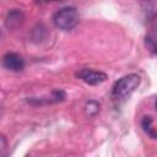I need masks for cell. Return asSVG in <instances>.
<instances>
[{"mask_svg": "<svg viewBox=\"0 0 157 157\" xmlns=\"http://www.w3.org/2000/svg\"><path fill=\"white\" fill-rule=\"evenodd\" d=\"M140 76L136 74H129L115 81L112 87V98L117 103H121L126 101L131 93L139 87L140 85Z\"/></svg>", "mask_w": 157, "mask_h": 157, "instance_id": "cell-1", "label": "cell"}, {"mask_svg": "<svg viewBox=\"0 0 157 157\" xmlns=\"http://www.w3.org/2000/svg\"><path fill=\"white\" fill-rule=\"evenodd\" d=\"M80 15L76 7L66 6L58 10L53 16V23L56 28L61 31H71L78 23Z\"/></svg>", "mask_w": 157, "mask_h": 157, "instance_id": "cell-2", "label": "cell"}, {"mask_svg": "<svg viewBox=\"0 0 157 157\" xmlns=\"http://www.w3.org/2000/svg\"><path fill=\"white\" fill-rule=\"evenodd\" d=\"M76 76L78 78H81L83 82H86L87 85H92V86L101 85L102 82H104L108 78V76H107L105 72L97 71V70L88 69V67H83L80 71H77L76 72Z\"/></svg>", "mask_w": 157, "mask_h": 157, "instance_id": "cell-3", "label": "cell"}, {"mask_svg": "<svg viewBox=\"0 0 157 157\" xmlns=\"http://www.w3.org/2000/svg\"><path fill=\"white\" fill-rule=\"evenodd\" d=\"M1 61H2L4 67L10 71L18 72V71L23 70V67H25V60L17 53H6L2 56Z\"/></svg>", "mask_w": 157, "mask_h": 157, "instance_id": "cell-4", "label": "cell"}, {"mask_svg": "<svg viewBox=\"0 0 157 157\" xmlns=\"http://www.w3.org/2000/svg\"><path fill=\"white\" fill-rule=\"evenodd\" d=\"M25 21V15L21 10L18 9H13L11 10L7 15H6V20H5V25L7 28L10 29H16L20 26H22Z\"/></svg>", "mask_w": 157, "mask_h": 157, "instance_id": "cell-5", "label": "cell"}, {"mask_svg": "<svg viewBox=\"0 0 157 157\" xmlns=\"http://www.w3.org/2000/svg\"><path fill=\"white\" fill-rule=\"evenodd\" d=\"M141 128L151 139L157 137V132H156V129L153 126V118L151 115H145L141 119Z\"/></svg>", "mask_w": 157, "mask_h": 157, "instance_id": "cell-6", "label": "cell"}, {"mask_svg": "<svg viewBox=\"0 0 157 157\" xmlns=\"http://www.w3.org/2000/svg\"><path fill=\"white\" fill-rule=\"evenodd\" d=\"M145 43H146V47L147 49L151 52L152 55L156 54V44H155V38L152 36H146L145 38Z\"/></svg>", "mask_w": 157, "mask_h": 157, "instance_id": "cell-7", "label": "cell"}, {"mask_svg": "<svg viewBox=\"0 0 157 157\" xmlns=\"http://www.w3.org/2000/svg\"><path fill=\"white\" fill-rule=\"evenodd\" d=\"M93 109V112H94V114H97L98 112H99V103H97L96 101H90V102H87V104H86V113L90 115L91 114V110Z\"/></svg>", "mask_w": 157, "mask_h": 157, "instance_id": "cell-8", "label": "cell"}, {"mask_svg": "<svg viewBox=\"0 0 157 157\" xmlns=\"http://www.w3.org/2000/svg\"><path fill=\"white\" fill-rule=\"evenodd\" d=\"M7 150H9L7 140L5 139V136L0 135V157L6 156V155H7Z\"/></svg>", "mask_w": 157, "mask_h": 157, "instance_id": "cell-9", "label": "cell"}, {"mask_svg": "<svg viewBox=\"0 0 157 157\" xmlns=\"http://www.w3.org/2000/svg\"><path fill=\"white\" fill-rule=\"evenodd\" d=\"M38 1H63V0H38Z\"/></svg>", "mask_w": 157, "mask_h": 157, "instance_id": "cell-10", "label": "cell"}, {"mask_svg": "<svg viewBox=\"0 0 157 157\" xmlns=\"http://www.w3.org/2000/svg\"><path fill=\"white\" fill-rule=\"evenodd\" d=\"M0 34H1V32H0Z\"/></svg>", "mask_w": 157, "mask_h": 157, "instance_id": "cell-11", "label": "cell"}]
</instances>
